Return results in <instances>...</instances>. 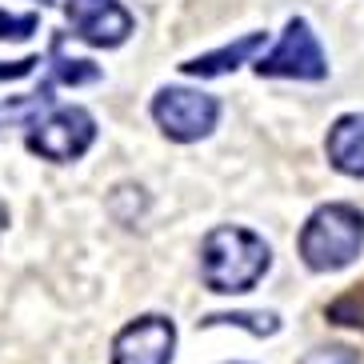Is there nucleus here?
<instances>
[{"mask_svg": "<svg viewBox=\"0 0 364 364\" xmlns=\"http://www.w3.org/2000/svg\"><path fill=\"white\" fill-rule=\"evenodd\" d=\"M328 161L344 176H364V117H341L328 129Z\"/></svg>", "mask_w": 364, "mask_h": 364, "instance_id": "6e6552de", "label": "nucleus"}, {"mask_svg": "<svg viewBox=\"0 0 364 364\" xmlns=\"http://www.w3.org/2000/svg\"><path fill=\"white\" fill-rule=\"evenodd\" d=\"M268 264H272L268 245L248 228H236V225L213 228L200 245V277L220 296L257 289V280L268 272Z\"/></svg>", "mask_w": 364, "mask_h": 364, "instance_id": "f257e3e1", "label": "nucleus"}, {"mask_svg": "<svg viewBox=\"0 0 364 364\" xmlns=\"http://www.w3.org/2000/svg\"><path fill=\"white\" fill-rule=\"evenodd\" d=\"M65 16L73 24V33L97 48H117L132 33V12L120 0H68Z\"/></svg>", "mask_w": 364, "mask_h": 364, "instance_id": "423d86ee", "label": "nucleus"}, {"mask_svg": "<svg viewBox=\"0 0 364 364\" xmlns=\"http://www.w3.org/2000/svg\"><path fill=\"white\" fill-rule=\"evenodd\" d=\"M172 348H176V328L168 316H140L117 332L112 364H168Z\"/></svg>", "mask_w": 364, "mask_h": 364, "instance_id": "0eeeda50", "label": "nucleus"}, {"mask_svg": "<svg viewBox=\"0 0 364 364\" xmlns=\"http://www.w3.org/2000/svg\"><path fill=\"white\" fill-rule=\"evenodd\" d=\"M260 76H289V80H324L328 76V60H324V48L316 41V33L309 28V21H289L280 44L268 56L257 60Z\"/></svg>", "mask_w": 364, "mask_h": 364, "instance_id": "39448f33", "label": "nucleus"}, {"mask_svg": "<svg viewBox=\"0 0 364 364\" xmlns=\"http://www.w3.org/2000/svg\"><path fill=\"white\" fill-rule=\"evenodd\" d=\"M53 80H65V85H88V80H100V68H92V60H68L60 53V41L53 44Z\"/></svg>", "mask_w": 364, "mask_h": 364, "instance_id": "9d476101", "label": "nucleus"}, {"mask_svg": "<svg viewBox=\"0 0 364 364\" xmlns=\"http://www.w3.org/2000/svg\"><path fill=\"white\" fill-rule=\"evenodd\" d=\"M36 65H41L36 56H28V60H12V65H4V60H0V80H21V76H28Z\"/></svg>", "mask_w": 364, "mask_h": 364, "instance_id": "4468645a", "label": "nucleus"}, {"mask_svg": "<svg viewBox=\"0 0 364 364\" xmlns=\"http://www.w3.org/2000/svg\"><path fill=\"white\" fill-rule=\"evenodd\" d=\"M216 117H220V105L208 92H196V88H161L152 97V120L161 124L164 136L181 140H200L216 129Z\"/></svg>", "mask_w": 364, "mask_h": 364, "instance_id": "20e7f679", "label": "nucleus"}, {"mask_svg": "<svg viewBox=\"0 0 364 364\" xmlns=\"http://www.w3.org/2000/svg\"><path fill=\"white\" fill-rule=\"evenodd\" d=\"M364 248V216L353 204H324L300 232V257L312 272L348 268Z\"/></svg>", "mask_w": 364, "mask_h": 364, "instance_id": "f03ea898", "label": "nucleus"}, {"mask_svg": "<svg viewBox=\"0 0 364 364\" xmlns=\"http://www.w3.org/2000/svg\"><path fill=\"white\" fill-rule=\"evenodd\" d=\"M36 12H24V16H9L0 12V41H28L36 33Z\"/></svg>", "mask_w": 364, "mask_h": 364, "instance_id": "f8f14e48", "label": "nucleus"}, {"mask_svg": "<svg viewBox=\"0 0 364 364\" xmlns=\"http://www.w3.org/2000/svg\"><path fill=\"white\" fill-rule=\"evenodd\" d=\"M300 364H360V356L344 344H324V348H312Z\"/></svg>", "mask_w": 364, "mask_h": 364, "instance_id": "ddd939ff", "label": "nucleus"}, {"mask_svg": "<svg viewBox=\"0 0 364 364\" xmlns=\"http://www.w3.org/2000/svg\"><path fill=\"white\" fill-rule=\"evenodd\" d=\"M97 140V120L85 108H53L44 120L28 129V149L53 164H68L85 156Z\"/></svg>", "mask_w": 364, "mask_h": 364, "instance_id": "7ed1b4c3", "label": "nucleus"}, {"mask_svg": "<svg viewBox=\"0 0 364 364\" xmlns=\"http://www.w3.org/2000/svg\"><path fill=\"white\" fill-rule=\"evenodd\" d=\"M4 225H9V208H4V200H0V232H4Z\"/></svg>", "mask_w": 364, "mask_h": 364, "instance_id": "2eb2a0df", "label": "nucleus"}, {"mask_svg": "<svg viewBox=\"0 0 364 364\" xmlns=\"http://www.w3.org/2000/svg\"><path fill=\"white\" fill-rule=\"evenodd\" d=\"M204 324H240V328H252L257 336H272L280 328V321L272 312H236V316H208Z\"/></svg>", "mask_w": 364, "mask_h": 364, "instance_id": "9b49d317", "label": "nucleus"}, {"mask_svg": "<svg viewBox=\"0 0 364 364\" xmlns=\"http://www.w3.org/2000/svg\"><path fill=\"white\" fill-rule=\"evenodd\" d=\"M260 44H264V33H248L236 44H228V48H216V53H208V56L184 60L181 73H188V76H225V73H232V68H240L245 60H252V53H257Z\"/></svg>", "mask_w": 364, "mask_h": 364, "instance_id": "1a4fd4ad", "label": "nucleus"}]
</instances>
